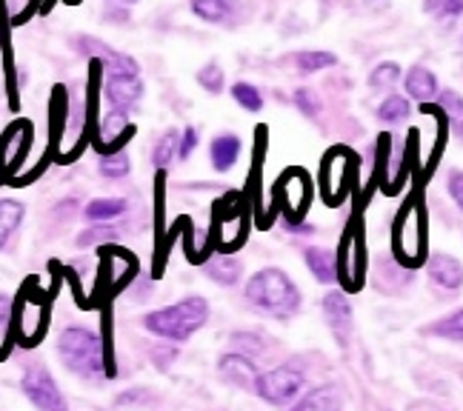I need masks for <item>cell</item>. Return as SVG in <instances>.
<instances>
[{"label": "cell", "mask_w": 463, "mask_h": 411, "mask_svg": "<svg viewBox=\"0 0 463 411\" xmlns=\"http://www.w3.org/2000/svg\"><path fill=\"white\" fill-rule=\"evenodd\" d=\"M243 294L249 306L275 320H292L300 312V306H304V294H300L298 283L283 269H278V266L258 269L246 280Z\"/></svg>", "instance_id": "obj_1"}, {"label": "cell", "mask_w": 463, "mask_h": 411, "mask_svg": "<svg viewBox=\"0 0 463 411\" xmlns=\"http://www.w3.org/2000/svg\"><path fill=\"white\" fill-rule=\"evenodd\" d=\"M392 257L403 269H420L430 260V218L420 194L406 198L392 220Z\"/></svg>", "instance_id": "obj_2"}, {"label": "cell", "mask_w": 463, "mask_h": 411, "mask_svg": "<svg viewBox=\"0 0 463 411\" xmlns=\"http://www.w3.org/2000/svg\"><path fill=\"white\" fill-rule=\"evenodd\" d=\"M212 317L209 309V300L203 294H186L181 300H175L172 306L164 309H152L144 314V329L160 341H169V343H186L198 334Z\"/></svg>", "instance_id": "obj_3"}, {"label": "cell", "mask_w": 463, "mask_h": 411, "mask_svg": "<svg viewBox=\"0 0 463 411\" xmlns=\"http://www.w3.org/2000/svg\"><path fill=\"white\" fill-rule=\"evenodd\" d=\"M58 357L69 374L80 380H106V354L100 332L89 326H66L55 341Z\"/></svg>", "instance_id": "obj_4"}, {"label": "cell", "mask_w": 463, "mask_h": 411, "mask_svg": "<svg viewBox=\"0 0 463 411\" xmlns=\"http://www.w3.org/2000/svg\"><path fill=\"white\" fill-rule=\"evenodd\" d=\"M337 283L344 285L346 294H358L366 285V240H364V226L361 220H352L341 238V246H337Z\"/></svg>", "instance_id": "obj_5"}, {"label": "cell", "mask_w": 463, "mask_h": 411, "mask_svg": "<svg viewBox=\"0 0 463 411\" xmlns=\"http://www.w3.org/2000/svg\"><path fill=\"white\" fill-rule=\"evenodd\" d=\"M307 388V371L295 363H280L258 374L255 395L269 406H292Z\"/></svg>", "instance_id": "obj_6"}, {"label": "cell", "mask_w": 463, "mask_h": 411, "mask_svg": "<svg viewBox=\"0 0 463 411\" xmlns=\"http://www.w3.org/2000/svg\"><path fill=\"white\" fill-rule=\"evenodd\" d=\"M358 169V157L346 146H335L320 160V194L329 206H341L349 194V183Z\"/></svg>", "instance_id": "obj_7"}, {"label": "cell", "mask_w": 463, "mask_h": 411, "mask_svg": "<svg viewBox=\"0 0 463 411\" xmlns=\"http://www.w3.org/2000/svg\"><path fill=\"white\" fill-rule=\"evenodd\" d=\"M24 397L38 411H69V400L46 363H29L21 374Z\"/></svg>", "instance_id": "obj_8"}, {"label": "cell", "mask_w": 463, "mask_h": 411, "mask_svg": "<svg viewBox=\"0 0 463 411\" xmlns=\"http://www.w3.org/2000/svg\"><path fill=\"white\" fill-rule=\"evenodd\" d=\"M312 203V183L304 169H287L275 183V206L280 209L287 226H298V220L307 218V209Z\"/></svg>", "instance_id": "obj_9"}, {"label": "cell", "mask_w": 463, "mask_h": 411, "mask_svg": "<svg viewBox=\"0 0 463 411\" xmlns=\"http://www.w3.org/2000/svg\"><path fill=\"white\" fill-rule=\"evenodd\" d=\"M215 246L221 248V255H232L238 252V248L246 243V235H249V211L243 203L229 201L223 206H218V214H215Z\"/></svg>", "instance_id": "obj_10"}, {"label": "cell", "mask_w": 463, "mask_h": 411, "mask_svg": "<svg viewBox=\"0 0 463 411\" xmlns=\"http://www.w3.org/2000/svg\"><path fill=\"white\" fill-rule=\"evenodd\" d=\"M34 140V126L32 120L17 117L0 135V177H12L14 172H21L26 163L29 149Z\"/></svg>", "instance_id": "obj_11"}, {"label": "cell", "mask_w": 463, "mask_h": 411, "mask_svg": "<svg viewBox=\"0 0 463 411\" xmlns=\"http://www.w3.org/2000/svg\"><path fill=\"white\" fill-rule=\"evenodd\" d=\"M135 126H132V117L127 112H118V109H109L106 112L95 126H92V146L98 154H112V152H120L127 146V140L132 137Z\"/></svg>", "instance_id": "obj_12"}, {"label": "cell", "mask_w": 463, "mask_h": 411, "mask_svg": "<svg viewBox=\"0 0 463 411\" xmlns=\"http://www.w3.org/2000/svg\"><path fill=\"white\" fill-rule=\"evenodd\" d=\"M14 329L26 343H38L46 329V300H34L26 289L14 306Z\"/></svg>", "instance_id": "obj_13"}, {"label": "cell", "mask_w": 463, "mask_h": 411, "mask_svg": "<svg viewBox=\"0 0 463 411\" xmlns=\"http://www.w3.org/2000/svg\"><path fill=\"white\" fill-rule=\"evenodd\" d=\"M100 257H103L100 277H103V280H109V285H112V289H118V292L129 283V277L137 275V260H135L132 252H127V248H120V246H115V243H109V246H106L103 252H100Z\"/></svg>", "instance_id": "obj_14"}, {"label": "cell", "mask_w": 463, "mask_h": 411, "mask_svg": "<svg viewBox=\"0 0 463 411\" xmlns=\"http://www.w3.org/2000/svg\"><path fill=\"white\" fill-rule=\"evenodd\" d=\"M218 374H221V380L229 386L243 388V391H255L260 369L255 366L252 357L238 354V351H226L218 360Z\"/></svg>", "instance_id": "obj_15"}, {"label": "cell", "mask_w": 463, "mask_h": 411, "mask_svg": "<svg viewBox=\"0 0 463 411\" xmlns=\"http://www.w3.org/2000/svg\"><path fill=\"white\" fill-rule=\"evenodd\" d=\"M403 92L409 100H418V103H432L438 95H440V80L438 75L423 63H412L406 71H403Z\"/></svg>", "instance_id": "obj_16"}, {"label": "cell", "mask_w": 463, "mask_h": 411, "mask_svg": "<svg viewBox=\"0 0 463 411\" xmlns=\"http://www.w3.org/2000/svg\"><path fill=\"white\" fill-rule=\"evenodd\" d=\"M320 312H324L332 334L337 337V343L346 346L349 332H352V303H349L346 292H329L324 300H320Z\"/></svg>", "instance_id": "obj_17"}, {"label": "cell", "mask_w": 463, "mask_h": 411, "mask_svg": "<svg viewBox=\"0 0 463 411\" xmlns=\"http://www.w3.org/2000/svg\"><path fill=\"white\" fill-rule=\"evenodd\" d=\"M426 275L443 292L463 289V263L452 255H430L426 260Z\"/></svg>", "instance_id": "obj_18"}, {"label": "cell", "mask_w": 463, "mask_h": 411, "mask_svg": "<svg viewBox=\"0 0 463 411\" xmlns=\"http://www.w3.org/2000/svg\"><path fill=\"white\" fill-rule=\"evenodd\" d=\"M341 408H344V395L335 383L315 386L289 406V411H341Z\"/></svg>", "instance_id": "obj_19"}, {"label": "cell", "mask_w": 463, "mask_h": 411, "mask_svg": "<svg viewBox=\"0 0 463 411\" xmlns=\"http://www.w3.org/2000/svg\"><path fill=\"white\" fill-rule=\"evenodd\" d=\"M243 152V140L232 132H221L209 140V163L215 172H229L232 166L238 163V157Z\"/></svg>", "instance_id": "obj_20"}, {"label": "cell", "mask_w": 463, "mask_h": 411, "mask_svg": "<svg viewBox=\"0 0 463 411\" xmlns=\"http://www.w3.org/2000/svg\"><path fill=\"white\" fill-rule=\"evenodd\" d=\"M203 266V275L212 280L223 285V289H232V285H238L241 277H243V260L235 257V255H215L201 263Z\"/></svg>", "instance_id": "obj_21"}, {"label": "cell", "mask_w": 463, "mask_h": 411, "mask_svg": "<svg viewBox=\"0 0 463 411\" xmlns=\"http://www.w3.org/2000/svg\"><path fill=\"white\" fill-rule=\"evenodd\" d=\"M189 12L209 26H226L238 14V0H189Z\"/></svg>", "instance_id": "obj_22"}, {"label": "cell", "mask_w": 463, "mask_h": 411, "mask_svg": "<svg viewBox=\"0 0 463 411\" xmlns=\"http://www.w3.org/2000/svg\"><path fill=\"white\" fill-rule=\"evenodd\" d=\"M304 263L307 269L312 272V277L320 283V285H332L337 283V260L329 248L324 246H307L304 248Z\"/></svg>", "instance_id": "obj_23"}, {"label": "cell", "mask_w": 463, "mask_h": 411, "mask_svg": "<svg viewBox=\"0 0 463 411\" xmlns=\"http://www.w3.org/2000/svg\"><path fill=\"white\" fill-rule=\"evenodd\" d=\"M26 220V203L17 198H0V252L12 243L17 229Z\"/></svg>", "instance_id": "obj_24"}, {"label": "cell", "mask_w": 463, "mask_h": 411, "mask_svg": "<svg viewBox=\"0 0 463 411\" xmlns=\"http://www.w3.org/2000/svg\"><path fill=\"white\" fill-rule=\"evenodd\" d=\"M337 63V55L335 51H326V49H304V51H295L292 55V66L300 75H315V71H326V69H335Z\"/></svg>", "instance_id": "obj_25"}, {"label": "cell", "mask_w": 463, "mask_h": 411, "mask_svg": "<svg viewBox=\"0 0 463 411\" xmlns=\"http://www.w3.org/2000/svg\"><path fill=\"white\" fill-rule=\"evenodd\" d=\"M129 203L123 198H95L83 206V218L89 223H109V220H118L120 214H127Z\"/></svg>", "instance_id": "obj_26"}, {"label": "cell", "mask_w": 463, "mask_h": 411, "mask_svg": "<svg viewBox=\"0 0 463 411\" xmlns=\"http://www.w3.org/2000/svg\"><path fill=\"white\" fill-rule=\"evenodd\" d=\"M378 120L383 123V126H401V123L409 120V115H412V100H409L406 95H386L378 106Z\"/></svg>", "instance_id": "obj_27"}, {"label": "cell", "mask_w": 463, "mask_h": 411, "mask_svg": "<svg viewBox=\"0 0 463 411\" xmlns=\"http://www.w3.org/2000/svg\"><path fill=\"white\" fill-rule=\"evenodd\" d=\"M438 109H440L443 120H447V126L463 140V95L455 92V89H440Z\"/></svg>", "instance_id": "obj_28"}, {"label": "cell", "mask_w": 463, "mask_h": 411, "mask_svg": "<svg viewBox=\"0 0 463 411\" xmlns=\"http://www.w3.org/2000/svg\"><path fill=\"white\" fill-rule=\"evenodd\" d=\"M177 143H181V132H177V129H166L164 135L155 140V146H152V166L157 172H166L177 160Z\"/></svg>", "instance_id": "obj_29"}, {"label": "cell", "mask_w": 463, "mask_h": 411, "mask_svg": "<svg viewBox=\"0 0 463 411\" xmlns=\"http://www.w3.org/2000/svg\"><path fill=\"white\" fill-rule=\"evenodd\" d=\"M423 334H435L440 341H452V343H463V309H455L449 314H443L435 323H430L423 329Z\"/></svg>", "instance_id": "obj_30"}, {"label": "cell", "mask_w": 463, "mask_h": 411, "mask_svg": "<svg viewBox=\"0 0 463 411\" xmlns=\"http://www.w3.org/2000/svg\"><path fill=\"white\" fill-rule=\"evenodd\" d=\"M194 83H198L206 95H223L226 92V71L218 61H209L194 71Z\"/></svg>", "instance_id": "obj_31"}, {"label": "cell", "mask_w": 463, "mask_h": 411, "mask_svg": "<svg viewBox=\"0 0 463 411\" xmlns=\"http://www.w3.org/2000/svg\"><path fill=\"white\" fill-rule=\"evenodd\" d=\"M232 351L238 354H246V357H263L266 351H269V341H266L263 332H235L232 334Z\"/></svg>", "instance_id": "obj_32"}, {"label": "cell", "mask_w": 463, "mask_h": 411, "mask_svg": "<svg viewBox=\"0 0 463 411\" xmlns=\"http://www.w3.org/2000/svg\"><path fill=\"white\" fill-rule=\"evenodd\" d=\"M98 172L106 177V181H123L132 172V157L127 149L112 152V154H100L98 160Z\"/></svg>", "instance_id": "obj_33"}, {"label": "cell", "mask_w": 463, "mask_h": 411, "mask_svg": "<svg viewBox=\"0 0 463 411\" xmlns=\"http://www.w3.org/2000/svg\"><path fill=\"white\" fill-rule=\"evenodd\" d=\"M229 95L246 112H260L263 109V92L255 83H249V80H235V83H232V89H229Z\"/></svg>", "instance_id": "obj_34"}, {"label": "cell", "mask_w": 463, "mask_h": 411, "mask_svg": "<svg viewBox=\"0 0 463 411\" xmlns=\"http://www.w3.org/2000/svg\"><path fill=\"white\" fill-rule=\"evenodd\" d=\"M403 69L398 61H381L375 69L369 71V86L372 89H392L395 83H401Z\"/></svg>", "instance_id": "obj_35"}, {"label": "cell", "mask_w": 463, "mask_h": 411, "mask_svg": "<svg viewBox=\"0 0 463 411\" xmlns=\"http://www.w3.org/2000/svg\"><path fill=\"white\" fill-rule=\"evenodd\" d=\"M118 240V229H112L109 223H92L86 231L78 235V246L89 248V246H103V243H115Z\"/></svg>", "instance_id": "obj_36"}, {"label": "cell", "mask_w": 463, "mask_h": 411, "mask_svg": "<svg viewBox=\"0 0 463 411\" xmlns=\"http://www.w3.org/2000/svg\"><path fill=\"white\" fill-rule=\"evenodd\" d=\"M423 14L432 21H452L463 14V0H423Z\"/></svg>", "instance_id": "obj_37"}, {"label": "cell", "mask_w": 463, "mask_h": 411, "mask_svg": "<svg viewBox=\"0 0 463 411\" xmlns=\"http://www.w3.org/2000/svg\"><path fill=\"white\" fill-rule=\"evenodd\" d=\"M41 0H4V9L9 14V26H21L34 14Z\"/></svg>", "instance_id": "obj_38"}, {"label": "cell", "mask_w": 463, "mask_h": 411, "mask_svg": "<svg viewBox=\"0 0 463 411\" xmlns=\"http://www.w3.org/2000/svg\"><path fill=\"white\" fill-rule=\"evenodd\" d=\"M292 103L298 106L300 112H304L307 117H317V112H320V98L312 92L309 86H300V89H295V95H292Z\"/></svg>", "instance_id": "obj_39"}, {"label": "cell", "mask_w": 463, "mask_h": 411, "mask_svg": "<svg viewBox=\"0 0 463 411\" xmlns=\"http://www.w3.org/2000/svg\"><path fill=\"white\" fill-rule=\"evenodd\" d=\"M198 140H201L198 129H194V126H186V129L181 132V143H177V160H189L192 152L198 149Z\"/></svg>", "instance_id": "obj_40"}, {"label": "cell", "mask_w": 463, "mask_h": 411, "mask_svg": "<svg viewBox=\"0 0 463 411\" xmlns=\"http://www.w3.org/2000/svg\"><path fill=\"white\" fill-rule=\"evenodd\" d=\"M447 189H449V198L455 201V206L463 211V169H452L447 177Z\"/></svg>", "instance_id": "obj_41"}]
</instances>
